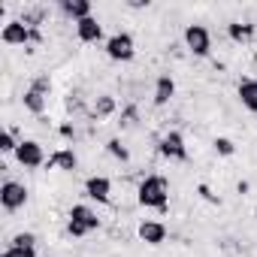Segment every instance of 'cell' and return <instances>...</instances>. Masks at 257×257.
Here are the masks:
<instances>
[{
	"label": "cell",
	"mask_w": 257,
	"mask_h": 257,
	"mask_svg": "<svg viewBox=\"0 0 257 257\" xmlns=\"http://www.w3.org/2000/svg\"><path fill=\"white\" fill-rule=\"evenodd\" d=\"M85 194L97 203H109V194H112V182L106 176H91L85 182Z\"/></svg>",
	"instance_id": "obj_9"
},
{
	"label": "cell",
	"mask_w": 257,
	"mask_h": 257,
	"mask_svg": "<svg viewBox=\"0 0 257 257\" xmlns=\"http://www.w3.org/2000/svg\"><path fill=\"white\" fill-rule=\"evenodd\" d=\"M0 257H37V251L34 248H19V245H10Z\"/></svg>",
	"instance_id": "obj_21"
},
{
	"label": "cell",
	"mask_w": 257,
	"mask_h": 257,
	"mask_svg": "<svg viewBox=\"0 0 257 257\" xmlns=\"http://www.w3.org/2000/svg\"><path fill=\"white\" fill-rule=\"evenodd\" d=\"M106 152H109L115 161H121V164L131 161V152H127V149L121 146V140H109V143H106Z\"/></svg>",
	"instance_id": "obj_17"
},
{
	"label": "cell",
	"mask_w": 257,
	"mask_h": 257,
	"mask_svg": "<svg viewBox=\"0 0 257 257\" xmlns=\"http://www.w3.org/2000/svg\"><path fill=\"white\" fill-rule=\"evenodd\" d=\"M28 203V188L22 182H4L0 185V206H4L7 212H19L22 206Z\"/></svg>",
	"instance_id": "obj_3"
},
{
	"label": "cell",
	"mask_w": 257,
	"mask_h": 257,
	"mask_svg": "<svg viewBox=\"0 0 257 257\" xmlns=\"http://www.w3.org/2000/svg\"><path fill=\"white\" fill-rule=\"evenodd\" d=\"M140 239L149 242V245H161L167 239V227L161 221H143L140 224Z\"/></svg>",
	"instance_id": "obj_11"
},
{
	"label": "cell",
	"mask_w": 257,
	"mask_h": 257,
	"mask_svg": "<svg viewBox=\"0 0 257 257\" xmlns=\"http://www.w3.org/2000/svg\"><path fill=\"white\" fill-rule=\"evenodd\" d=\"M185 46L197 55V58H206L212 52V34L203 28V25H188L185 28Z\"/></svg>",
	"instance_id": "obj_4"
},
{
	"label": "cell",
	"mask_w": 257,
	"mask_h": 257,
	"mask_svg": "<svg viewBox=\"0 0 257 257\" xmlns=\"http://www.w3.org/2000/svg\"><path fill=\"white\" fill-rule=\"evenodd\" d=\"M25 109L34 112V115H43V112H46V97H43L40 91L28 88V91H25Z\"/></svg>",
	"instance_id": "obj_16"
},
{
	"label": "cell",
	"mask_w": 257,
	"mask_h": 257,
	"mask_svg": "<svg viewBox=\"0 0 257 257\" xmlns=\"http://www.w3.org/2000/svg\"><path fill=\"white\" fill-rule=\"evenodd\" d=\"M61 10H64V16H70L76 22L91 19V4L88 0H61Z\"/></svg>",
	"instance_id": "obj_14"
},
{
	"label": "cell",
	"mask_w": 257,
	"mask_h": 257,
	"mask_svg": "<svg viewBox=\"0 0 257 257\" xmlns=\"http://www.w3.org/2000/svg\"><path fill=\"white\" fill-rule=\"evenodd\" d=\"M16 161H19L25 170H37V167H43L46 152H43L40 143H34V140H22V146H19V152H16Z\"/></svg>",
	"instance_id": "obj_7"
},
{
	"label": "cell",
	"mask_w": 257,
	"mask_h": 257,
	"mask_svg": "<svg viewBox=\"0 0 257 257\" xmlns=\"http://www.w3.org/2000/svg\"><path fill=\"white\" fill-rule=\"evenodd\" d=\"M215 152L224 155V158H230V155H233V143H230L227 137H215Z\"/></svg>",
	"instance_id": "obj_22"
},
{
	"label": "cell",
	"mask_w": 257,
	"mask_h": 257,
	"mask_svg": "<svg viewBox=\"0 0 257 257\" xmlns=\"http://www.w3.org/2000/svg\"><path fill=\"white\" fill-rule=\"evenodd\" d=\"M173 94H176L173 76H161V79L155 82V106H167V103L173 100Z\"/></svg>",
	"instance_id": "obj_12"
},
{
	"label": "cell",
	"mask_w": 257,
	"mask_h": 257,
	"mask_svg": "<svg viewBox=\"0 0 257 257\" xmlns=\"http://www.w3.org/2000/svg\"><path fill=\"white\" fill-rule=\"evenodd\" d=\"M112 112H115V100L109 94L97 97V115H112Z\"/></svg>",
	"instance_id": "obj_20"
},
{
	"label": "cell",
	"mask_w": 257,
	"mask_h": 257,
	"mask_svg": "<svg viewBox=\"0 0 257 257\" xmlns=\"http://www.w3.org/2000/svg\"><path fill=\"white\" fill-rule=\"evenodd\" d=\"M137 200H140V206H146V209H167V203H170V185H167V179L164 176H146L143 182H140V191H137Z\"/></svg>",
	"instance_id": "obj_1"
},
{
	"label": "cell",
	"mask_w": 257,
	"mask_h": 257,
	"mask_svg": "<svg viewBox=\"0 0 257 257\" xmlns=\"http://www.w3.org/2000/svg\"><path fill=\"white\" fill-rule=\"evenodd\" d=\"M49 164H52V167H58V170H64V173H73L79 161H76V155H73L70 149H61V152H55V155L49 158Z\"/></svg>",
	"instance_id": "obj_15"
},
{
	"label": "cell",
	"mask_w": 257,
	"mask_h": 257,
	"mask_svg": "<svg viewBox=\"0 0 257 257\" xmlns=\"http://www.w3.org/2000/svg\"><path fill=\"white\" fill-rule=\"evenodd\" d=\"M251 31H254L251 25H230V37H233L236 43H242V40H248V37H251Z\"/></svg>",
	"instance_id": "obj_19"
},
{
	"label": "cell",
	"mask_w": 257,
	"mask_h": 257,
	"mask_svg": "<svg viewBox=\"0 0 257 257\" xmlns=\"http://www.w3.org/2000/svg\"><path fill=\"white\" fill-rule=\"evenodd\" d=\"M97 227H100V218H97V212H94L91 206L79 203V206H73V209H70L67 233H70L73 239H82V236H88V233H91V230H97Z\"/></svg>",
	"instance_id": "obj_2"
},
{
	"label": "cell",
	"mask_w": 257,
	"mask_h": 257,
	"mask_svg": "<svg viewBox=\"0 0 257 257\" xmlns=\"http://www.w3.org/2000/svg\"><path fill=\"white\" fill-rule=\"evenodd\" d=\"M161 155H164V158H170V161H188V149H185L182 134L170 131V134L161 140Z\"/></svg>",
	"instance_id": "obj_8"
},
{
	"label": "cell",
	"mask_w": 257,
	"mask_h": 257,
	"mask_svg": "<svg viewBox=\"0 0 257 257\" xmlns=\"http://www.w3.org/2000/svg\"><path fill=\"white\" fill-rule=\"evenodd\" d=\"M13 245H19V248H34V245H37V236H34V233H19V236L13 239Z\"/></svg>",
	"instance_id": "obj_23"
},
{
	"label": "cell",
	"mask_w": 257,
	"mask_h": 257,
	"mask_svg": "<svg viewBox=\"0 0 257 257\" xmlns=\"http://www.w3.org/2000/svg\"><path fill=\"white\" fill-rule=\"evenodd\" d=\"M19 146H22V143H16L13 131H4V134H0V152H4V155H16Z\"/></svg>",
	"instance_id": "obj_18"
},
{
	"label": "cell",
	"mask_w": 257,
	"mask_h": 257,
	"mask_svg": "<svg viewBox=\"0 0 257 257\" xmlns=\"http://www.w3.org/2000/svg\"><path fill=\"white\" fill-rule=\"evenodd\" d=\"M239 100H242V106H245L248 112L257 115V79H245V82H239Z\"/></svg>",
	"instance_id": "obj_13"
},
{
	"label": "cell",
	"mask_w": 257,
	"mask_h": 257,
	"mask_svg": "<svg viewBox=\"0 0 257 257\" xmlns=\"http://www.w3.org/2000/svg\"><path fill=\"white\" fill-rule=\"evenodd\" d=\"M0 40H4L7 46H25L28 40H40V34L31 31L25 22H7L4 31H0Z\"/></svg>",
	"instance_id": "obj_6"
},
{
	"label": "cell",
	"mask_w": 257,
	"mask_h": 257,
	"mask_svg": "<svg viewBox=\"0 0 257 257\" xmlns=\"http://www.w3.org/2000/svg\"><path fill=\"white\" fill-rule=\"evenodd\" d=\"M106 55H109L112 61H131V58L137 55L134 37H131V34H115V37H109V40H106Z\"/></svg>",
	"instance_id": "obj_5"
},
{
	"label": "cell",
	"mask_w": 257,
	"mask_h": 257,
	"mask_svg": "<svg viewBox=\"0 0 257 257\" xmlns=\"http://www.w3.org/2000/svg\"><path fill=\"white\" fill-rule=\"evenodd\" d=\"M76 34H79V40H82V43H97V40L103 37V25L91 16V19L76 22Z\"/></svg>",
	"instance_id": "obj_10"
},
{
	"label": "cell",
	"mask_w": 257,
	"mask_h": 257,
	"mask_svg": "<svg viewBox=\"0 0 257 257\" xmlns=\"http://www.w3.org/2000/svg\"><path fill=\"white\" fill-rule=\"evenodd\" d=\"M31 88H34V91H40V94L46 97V94L52 91V79H49V76H40V79H34V85H31Z\"/></svg>",
	"instance_id": "obj_24"
}]
</instances>
